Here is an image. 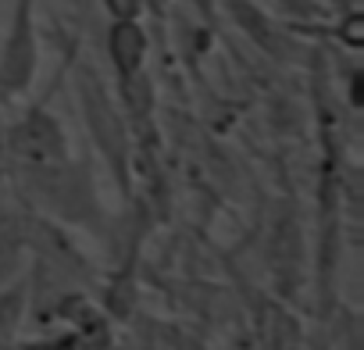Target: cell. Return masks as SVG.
I'll return each mask as SVG.
<instances>
[{"label":"cell","instance_id":"cell-8","mask_svg":"<svg viewBox=\"0 0 364 350\" xmlns=\"http://www.w3.org/2000/svg\"><path fill=\"white\" fill-rule=\"evenodd\" d=\"M100 8L111 22H139L146 15V0H100Z\"/></svg>","mask_w":364,"mask_h":350},{"label":"cell","instance_id":"cell-3","mask_svg":"<svg viewBox=\"0 0 364 350\" xmlns=\"http://www.w3.org/2000/svg\"><path fill=\"white\" fill-rule=\"evenodd\" d=\"M4 150L15 171L26 168H47L58 161H68L75 154L72 136L61 122V115L54 107H47L43 100L26 104L4 129Z\"/></svg>","mask_w":364,"mask_h":350},{"label":"cell","instance_id":"cell-7","mask_svg":"<svg viewBox=\"0 0 364 350\" xmlns=\"http://www.w3.org/2000/svg\"><path fill=\"white\" fill-rule=\"evenodd\" d=\"M26 318H29V279L15 275L8 286H0V350H11V343L22 336Z\"/></svg>","mask_w":364,"mask_h":350},{"label":"cell","instance_id":"cell-2","mask_svg":"<svg viewBox=\"0 0 364 350\" xmlns=\"http://www.w3.org/2000/svg\"><path fill=\"white\" fill-rule=\"evenodd\" d=\"M75 104H79V118L82 129L93 143V150L100 154L111 183L118 186V193L125 201L136 197L132 186V171H136V136L129 129V118L118 104V97L107 90L104 75L93 65H79L75 68Z\"/></svg>","mask_w":364,"mask_h":350},{"label":"cell","instance_id":"cell-5","mask_svg":"<svg viewBox=\"0 0 364 350\" xmlns=\"http://www.w3.org/2000/svg\"><path fill=\"white\" fill-rule=\"evenodd\" d=\"M104 54H107V65H111L114 90L136 83L146 72V61H150V33H146L143 18L139 22H107Z\"/></svg>","mask_w":364,"mask_h":350},{"label":"cell","instance_id":"cell-1","mask_svg":"<svg viewBox=\"0 0 364 350\" xmlns=\"http://www.w3.org/2000/svg\"><path fill=\"white\" fill-rule=\"evenodd\" d=\"M15 175H18V186L26 190L29 204L43 218L58 222L61 229H79L97 240L107 236L111 215L100 197L97 171L86 157L72 154L68 161H58L47 168H26Z\"/></svg>","mask_w":364,"mask_h":350},{"label":"cell","instance_id":"cell-6","mask_svg":"<svg viewBox=\"0 0 364 350\" xmlns=\"http://www.w3.org/2000/svg\"><path fill=\"white\" fill-rule=\"evenodd\" d=\"M225 4H229L236 26H240L247 36H254V43H257L261 51H268V54H275V58H289V54L296 51L293 36L282 33L275 22H268V18L250 4V0H225Z\"/></svg>","mask_w":364,"mask_h":350},{"label":"cell","instance_id":"cell-4","mask_svg":"<svg viewBox=\"0 0 364 350\" xmlns=\"http://www.w3.org/2000/svg\"><path fill=\"white\" fill-rule=\"evenodd\" d=\"M40 75V26L36 0H11L8 29L0 40V100H18Z\"/></svg>","mask_w":364,"mask_h":350}]
</instances>
